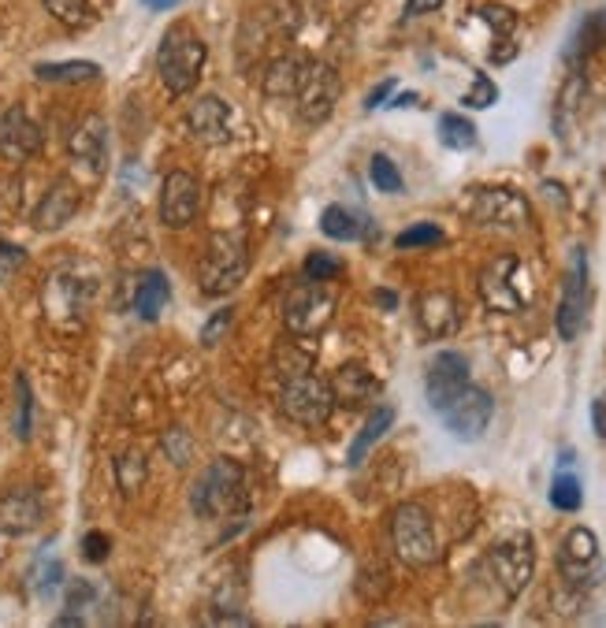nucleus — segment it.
<instances>
[{
	"instance_id": "nucleus-32",
	"label": "nucleus",
	"mask_w": 606,
	"mask_h": 628,
	"mask_svg": "<svg viewBox=\"0 0 606 628\" xmlns=\"http://www.w3.org/2000/svg\"><path fill=\"white\" fill-rule=\"evenodd\" d=\"M116 484H120L123 495H134L142 484H146V458L142 454H123L120 461H116Z\"/></svg>"
},
{
	"instance_id": "nucleus-45",
	"label": "nucleus",
	"mask_w": 606,
	"mask_h": 628,
	"mask_svg": "<svg viewBox=\"0 0 606 628\" xmlns=\"http://www.w3.org/2000/svg\"><path fill=\"white\" fill-rule=\"evenodd\" d=\"M443 0H405V20H417V15H428V12H439Z\"/></svg>"
},
{
	"instance_id": "nucleus-25",
	"label": "nucleus",
	"mask_w": 606,
	"mask_h": 628,
	"mask_svg": "<svg viewBox=\"0 0 606 628\" xmlns=\"http://www.w3.org/2000/svg\"><path fill=\"white\" fill-rule=\"evenodd\" d=\"M603 41H606V12L584 15L581 26H577L573 38L566 45V63L569 68H581L587 57H595V52L603 49Z\"/></svg>"
},
{
	"instance_id": "nucleus-28",
	"label": "nucleus",
	"mask_w": 606,
	"mask_h": 628,
	"mask_svg": "<svg viewBox=\"0 0 606 628\" xmlns=\"http://www.w3.org/2000/svg\"><path fill=\"white\" fill-rule=\"evenodd\" d=\"M34 75L41 82H68V86H78V82H97L101 78V63L94 60H68V63H38Z\"/></svg>"
},
{
	"instance_id": "nucleus-13",
	"label": "nucleus",
	"mask_w": 606,
	"mask_h": 628,
	"mask_svg": "<svg viewBox=\"0 0 606 628\" xmlns=\"http://www.w3.org/2000/svg\"><path fill=\"white\" fill-rule=\"evenodd\" d=\"M197 208H202V183L190 171H171L160 183V224L183 231L194 224Z\"/></svg>"
},
{
	"instance_id": "nucleus-34",
	"label": "nucleus",
	"mask_w": 606,
	"mask_h": 628,
	"mask_svg": "<svg viewBox=\"0 0 606 628\" xmlns=\"http://www.w3.org/2000/svg\"><path fill=\"white\" fill-rule=\"evenodd\" d=\"M45 12L63 26H83L89 15V0H45Z\"/></svg>"
},
{
	"instance_id": "nucleus-6",
	"label": "nucleus",
	"mask_w": 606,
	"mask_h": 628,
	"mask_svg": "<svg viewBox=\"0 0 606 628\" xmlns=\"http://www.w3.org/2000/svg\"><path fill=\"white\" fill-rule=\"evenodd\" d=\"M279 409L291 416L294 424H305V427H320L331 421L335 413V395H331V384L313 372L305 376H294V379H283V390H279Z\"/></svg>"
},
{
	"instance_id": "nucleus-11",
	"label": "nucleus",
	"mask_w": 606,
	"mask_h": 628,
	"mask_svg": "<svg viewBox=\"0 0 606 628\" xmlns=\"http://www.w3.org/2000/svg\"><path fill=\"white\" fill-rule=\"evenodd\" d=\"M492 413H495L492 395L481 390V387H473V384H469L465 390H458V395L439 409L447 432L455 435V439H461V443H476V439H481V435L487 432V424H492Z\"/></svg>"
},
{
	"instance_id": "nucleus-2",
	"label": "nucleus",
	"mask_w": 606,
	"mask_h": 628,
	"mask_svg": "<svg viewBox=\"0 0 606 628\" xmlns=\"http://www.w3.org/2000/svg\"><path fill=\"white\" fill-rule=\"evenodd\" d=\"M205 41L197 38L190 26H171V31L160 38V49H157V75L165 82V89L171 97H183L190 89L197 86L202 78V68H205Z\"/></svg>"
},
{
	"instance_id": "nucleus-43",
	"label": "nucleus",
	"mask_w": 606,
	"mask_h": 628,
	"mask_svg": "<svg viewBox=\"0 0 606 628\" xmlns=\"http://www.w3.org/2000/svg\"><path fill=\"white\" fill-rule=\"evenodd\" d=\"M94 599H97V591H94V584H86V580H75V584L68 588V609H86Z\"/></svg>"
},
{
	"instance_id": "nucleus-20",
	"label": "nucleus",
	"mask_w": 606,
	"mask_h": 628,
	"mask_svg": "<svg viewBox=\"0 0 606 628\" xmlns=\"http://www.w3.org/2000/svg\"><path fill=\"white\" fill-rule=\"evenodd\" d=\"M417 321L424 327V335H432V339H447V335H455L458 324H461L455 294H447V290H428V294H421L417 298Z\"/></svg>"
},
{
	"instance_id": "nucleus-48",
	"label": "nucleus",
	"mask_w": 606,
	"mask_h": 628,
	"mask_svg": "<svg viewBox=\"0 0 606 628\" xmlns=\"http://www.w3.org/2000/svg\"><path fill=\"white\" fill-rule=\"evenodd\" d=\"M179 0H146V8H153V12H168V8H175Z\"/></svg>"
},
{
	"instance_id": "nucleus-26",
	"label": "nucleus",
	"mask_w": 606,
	"mask_h": 628,
	"mask_svg": "<svg viewBox=\"0 0 606 628\" xmlns=\"http://www.w3.org/2000/svg\"><path fill=\"white\" fill-rule=\"evenodd\" d=\"M391 424H395V409L391 406H379V409H373L368 413V421H365V427L357 432V439L350 443V454H347V466H361V461L368 458V450L384 439L387 432H391Z\"/></svg>"
},
{
	"instance_id": "nucleus-21",
	"label": "nucleus",
	"mask_w": 606,
	"mask_h": 628,
	"mask_svg": "<svg viewBox=\"0 0 606 628\" xmlns=\"http://www.w3.org/2000/svg\"><path fill=\"white\" fill-rule=\"evenodd\" d=\"M331 384V395H335V406H342V409H361V406H368L376 398V376L368 372L365 365H342L335 376L328 379Z\"/></svg>"
},
{
	"instance_id": "nucleus-23",
	"label": "nucleus",
	"mask_w": 606,
	"mask_h": 628,
	"mask_svg": "<svg viewBox=\"0 0 606 628\" xmlns=\"http://www.w3.org/2000/svg\"><path fill=\"white\" fill-rule=\"evenodd\" d=\"M305 68H310V60H302V57L272 60L265 68V75H260V89H265V97H276V101L294 97L298 86H302V78H305Z\"/></svg>"
},
{
	"instance_id": "nucleus-3",
	"label": "nucleus",
	"mask_w": 606,
	"mask_h": 628,
	"mask_svg": "<svg viewBox=\"0 0 606 628\" xmlns=\"http://www.w3.org/2000/svg\"><path fill=\"white\" fill-rule=\"evenodd\" d=\"M250 271V245L242 231H216L209 239V250L197 268V283L205 298H223L246 279Z\"/></svg>"
},
{
	"instance_id": "nucleus-17",
	"label": "nucleus",
	"mask_w": 606,
	"mask_h": 628,
	"mask_svg": "<svg viewBox=\"0 0 606 628\" xmlns=\"http://www.w3.org/2000/svg\"><path fill=\"white\" fill-rule=\"evenodd\" d=\"M186 126L197 142L205 145H220L231 138V108L220 101V97H197L186 112Z\"/></svg>"
},
{
	"instance_id": "nucleus-41",
	"label": "nucleus",
	"mask_w": 606,
	"mask_h": 628,
	"mask_svg": "<svg viewBox=\"0 0 606 628\" xmlns=\"http://www.w3.org/2000/svg\"><path fill=\"white\" fill-rule=\"evenodd\" d=\"M108 551H112V540H108L105 532H86L83 535V558L86 561H94V566H97V561L108 558Z\"/></svg>"
},
{
	"instance_id": "nucleus-12",
	"label": "nucleus",
	"mask_w": 606,
	"mask_h": 628,
	"mask_svg": "<svg viewBox=\"0 0 606 628\" xmlns=\"http://www.w3.org/2000/svg\"><path fill=\"white\" fill-rule=\"evenodd\" d=\"M587 309H592V283H587V257L584 250H573L562 287V305H558V335L573 342L587 324Z\"/></svg>"
},
{
	"instance_id": "nucleus-8",
	"label": "nucleus",
	"mask_w": 606,
	"mask_h": 628,
	"mask_svg": "<svg viewBox=\"0 0 606 628\" xmlns=\"http://www.w3.org/2000/svg\"><path fill=\"white\" fill-rule=\"evenodd\" d=\"M339 94H342V78L331 63H310L305 68V78L298 86L294 101H298V120L310 123V126H320L331 120L335 105H339Z\"/></svg>"
},
{
	"instance_id": "nucleus-27",
	"label": "nucleus",
	"mask_w": 606,
	"mask_h": 628,
	"mask_svg": "<svg viewBox=\"0 0 606 628\" xmlns=\"http://www.w3.org/2000/svg\"><path fill=\"white\" fill-rule=\"evenodd\" d=\"M168 298H171V287H168V276L165 271H146L142 276L138 290H134V309H138L142 321H157L160 313L168 309Z\"/></svg>"
},
{
	"instance_id": "nucleus-10",
	"label": "nucleus",
	"mask_w": 606,
	"mask_h": 628,
	"mask_svg": "<svg viewBox=\"0 0 606 628\" xmlns=\"http://www.w3.org/2000/svg\"><path fill=\"white\" fill-rule=\"evenodd\" d=\"M487 566H492V577L499 580L506 599H518L532 580V569H536V551H532V535H510V540L495 543L492 554H487Z\"/></svg>"
},
{
	"instance_id": "nucleus-24",
	"label": "nucleus",
	"mask_w": 606,
	"mask_h": 628,
	"mask_svg": "<svg viewBox=\"0 0 606 628\" xmlns=\"http://www.w3.org/2000/svg\"><path fill=\"white\" fill-rule=\"evenodd\" d=\"M316 365V346L310 342V335H291V339L276 342L272 350V369L279 372V379H294L313 372Z\"/></svg>"
},
{
	"instance_id": "nucleus-18",
	"label": "nucleus",
	"mask_w": 606,
	"mask_h": 628,
	"mask_svg": "<svg viewBox=\"0 0 606 628\" xmlns=\"http://www.w3.org/2000/svg\"><path fill=\"white\" fill-rule=\"evenodd\" d=\"M68 153L78 164H86L94 176H101L105 160H108V126H105L101 116H86V120H78V126L68 138Z\"/></svg>"
},
{
	"instance_id": "nucleus-9",
	"label": "nucleus",
	"mask_w": 606,
	"mask_h": 628,
	"mask_svg": "<svg viewBox=\"0 0 606 628\" xmlns=\"http://www.w3.org/2000/svg\"><path fill=\"white\" fill-rule=\"evenodd\" d=\"M331 313H335V298L324 290V283L316 279H305L298 283L283 302V324L291 335H320L324 327L331 324Z\"/></svg>"
},
{
	"instance_id": "nucleus-22",
	"label": "nucleus",
	"mask_w": 606,
	"mask_h": 628,
	"mask_svg": "<svg viewBox=\"0 0 606 628\" xmlns=\"http://www.w3.org/2000/svg\"><path fill=\"white\" fill-rule=\"evenodd\" d=\"M75 213H78V190L68 179H57V183L45 190L38 208H34V227L38 231H60Z\"/></svg>"
},
{
	"instance_id": "nucleus-7",
	"label": "nucleus",
	"mask_w": 606,
	"mask_h": 628,
	"mask_svg": "<svg viewBox=\"0 0 606 628\" xmlns=\"http://www.w3.org/2000/svg\"><path fill=\"white\" fill-rule=\"evenodd\" d=\"M558 569H562V580L569 588L587 591L603 580V554H599V540H595L592 528L577 524L573 532L562 540V551H558Z\"/></svg>"
},
{
	"instance_id": "nucleus-14",
	"label": "nucleus",
	"mask_w": 606,
	"mask_h": 628,
	"mask_svg": "<svg viewBox=\"0 0 606 628\" xmlns=\"http://www.w3.org/2000/svg\"><path fill=\"white\" fill-rule=\"evenodd\" d=\"M529 216H532L529 202H524L518 190H506V186L481 190L473 202V220L484 227H499V231H521V227L529 224Z\"/></svg>"
},
{
	"instance_id": "nucleus-46",
	"label": "nucleus",
	"mask_w": 606,
	"mask_h": 628,
	"mask_svg": "<svg viewBox=\"0 0 606 628\" xmlns=\"http://www.w3.org/2000/svg\"><path fill=\"white\" fill-rule=\"evenodd\" d=\"M391 89H395V78L379 82V86L373 89V94H368V97H365V108H368V112H373V108H379V105H384V101H387V97H391Z\"/></svg>"
},
{
	"instance_id": "nucleus-40",
	"label": "nucleus",
	"mask_w": 606,
	"mask_h": 628,
	"mask_svg": "<svg viewBox=\"0 0 606 628\" xmlns=\"http://www.w3.org/2000/svg\"><path fill=\"white\" fill-rule=\"evenodd\" d=\"M495 101H499V89H495V82L487 75H476L473 89L461 97V105H465V108H492Z\"/></svg>"
},
{
	"instance_id": "nucleus-15",
	"label": "nucleus",
	"mask_w": 606,
	"mask_h": 628,
	"mask_svg": "<svg viewBox=\"0 0 606 628\" xmlns=\"http://www.w3.org/2000/svg\"><path fill=\"white\" fill-rule=\"evenodd\" d=\"M465 387H469V358L465 353H458V350L436 353L428 372H424V395H428V406L439 413V409Z\"/></svg>"
},
{
	"instance_id": "nucleus-36",
	"label": "nucleus",
	"mask_w": 606,
	"mask_h": 628,
	"mask_svg": "<svg viewBox=\"0 0 606 628\" xmlns=\"http://www.w3.org/2000/svg\"><path fill=\"white\" fill-rule=\"evenodd\" d=\"M342 276V261L331 257V253H310L305 257V279H316V283H328V279Z\"/></svg>"
},
{
	"instance_id": "nucleus-49",
	"label": "nucleus",
	"mask_w": 606,
	"mask_h": 628,
	"mask_svg": "<svg viewBox=\"0 0 606 628\" xmlns=\"http://www.w3.org/2000/svg\"><path fill=\"white\" fill-rule=\"evenodd\" d=\"M413 101H417V94H402V97H395L391 108H405V105H413Z\"/></svg>"
},
{
	"instance_id": "nucleus-1",
	"label": "nucleus",
	"mask_w": 606,
	"mask_h": 628,
	"mask_svg": "<svg viewBox=\"0 0 606 628\" xmlns=\"http://www.w3.org/2000/svg\"><path fill=\"white\" fill-rule=\"evenodd\" d=\"M190 509L205 521H223L246 509V472L234 461L220 458L202 469V476L190 487Z\"/></svg>"
},
{
	"instance_id": "nucleus-4",
	"label": "nucleus",
	"mask_w": 606,
	"mask_h": 628,
	"mask_svg": "<svg viewBox=\"0 0 606 628\" xmlns=\"http://www.w3.org/2000/svg\"><path fill=\"white\" fill-rule=\"evenodd\" d=\"M391 543L395 554L413 569L436 566L439 561V540H436V524H432L428 509L417 503H402L391 514Z\"/></svg>"
},
{
	"instance_id": "nucleus-42",
	"label": "nucleus",
	"mask_w": 606,
	"mask_h": 628,
	"mask_svg": "<svg viewBox=\"0 0 606 628\" xmlns=\"http://www.w3.org/2000/svg\"><path fill=\"white\" fill-rule=\"evenodd\" d=\"M15 387H20V439H31V384H26V376H20Z\"/></svg>"
},
{
	"instance_id": "nucleus-19",
	"label": "nucleus",
	"mask_w": 606,
	"mask_h": 628,
	"mask_svg": "<svg viewBox=\"0 0 606 628\" xmlns=\"http://www.w3.org/2000/svg\"><path fill=\"white\" fill-rule=\"evenodd\" d=\"M41 524V498L31 487H15L0 495V532L26 535Z\"/></svg>"
},
{
	"instance_id": "nucleus-16",
	"label": "nucleus",
	"mask_w": 606,
	"mask_h": 628,
	"mask_svg": "<svg viewBox=\"0 0 606 628\" xmlns=\"http://www.w3.org/2000/svg\"><path fill=\"white\" fill-rule=\"evenodd\" d=\"M38 149H41V126L34 123L20 105L8 108V112L0 116V157L12 164H23Z\"/></svg>"
},
{
	"instance_id": "nucleus-5",
	"label": "nucleus",
	"mask_w": 606,
	"mask_h": 628,
	"mask_svg": "<svg viewBox=\"0 0 606 628\" xmlns=\"http://www.w3.org/2000/svg\"><path fill=\"white\" fill-rule=\"evenodd\" d=\"M481 298L492 313H521L529 305L532 290H529V271L524 264L513 257V253H502L484 268L481 276Z\"/></svg>"
},
{
	"instance_id": "nucleus-33",
	"label": "nucleus",
	"mask_w": 606,
	"mask_h": 628,
	"mask_svg": "<svg viewBox=\"0 0 606 628\" xmlns=\"http://www.w3.org/2000/svg\"><path fill=\"white\" fill-rule=\"evenodd\" d=\"M368 179H373V186L379 194H402V171L395 168L391 157H384V153H376L373 164H368Z\"/></svg>"
},
{
	"instance_id": "nucleus-31",
	"label": "nucleus",
	"mask_w": 606,
	"mask_h": 628,
	"mask_svg": "<svg viewBox=\"0 0 606 628\" xmlns=\"http://www.w3.org/2000/svg\"><path fill=\"white\" fill-rule=\"evenodd\" d=\"M581 503H584L581 480H577L573 472H558V476L550 480V506L562 509V514H577Z\"/></svg>"
},
{
	"instance_id": "nucleus-39",
	"label": "nucleus",
	"mask_w": 606,
	"mask_h": 628,
	"mask_svg": "<svg viewBox=\"0 0 606 628\" xmlns=\"http://www.w3.org/2000/svg\"><path fill=\"white\" fill-rule=\"evenodd\" d=\"M165 454L175 466H190V458H194V439L183 432V427H171L165 435Z\"/></svg>"
},
{
	"instance_id": "nucleus-37",
	"label": "nucleus",
	"mask_w": 606,
	"mask_h": 628,
	"mask_svg": "<svg viewBox=\"0 0 606 628\" xmlns=\"http://www.w3.org/2000/svg\"><path fill=\"white\" fill-rule=\"evenodd\" d=\"M439 242H443V231L436 224H417L395 239L398 250H421V245H439Z\"/></svg>"
},
{
	"instance_id": "nucleus-35",
	"label": "nucleus",
	"mask_w": 606,
	"mask_h": 628,
	"mask_svg": "<svg viewBox=\"0 0 606 628\" xmlns=\"http://www.w3.org/2000/svg\"><path fill=\"white\" fill-rule=\"evenodd\" d=\"M481 20L495 31V41H513V31H518V15L502 4H487L481 8Z\"/></svg>"
},
{
	"instance_id": "nucleus-30",
	"label": "nucleus",
	"mask_w": 606,
	"mask_h": 628,
	"mask_svg": "<svg viewBox=\"0 0 606 628\" xmlns=\"http://www.w3.org/2000/svg\"><path fill=\"white\" fill-rule=\"evenodd\" d=\"M439 142L447 145V149H473L476 145V126L465 120V116H458V112H447L439 120Z\"/></svg>"
},
{
	"instance_id": "nucleus-29",
	"label": "nucleus",
	"mask_w": 606,
	"mask_h": 628,
	"mask_svg": "<svg viewBox=\"0 0 606 628\" xmlns=\"http://www.w3.org/2000/svg\"><path fill=\"white\" fill-rule=\"evenodd\" d=\"M320 231L335 242H357L365 234V224H361L357 213H350L347 205H328L320 216Z\"/></svg>"
},
{
	"instance_id": "nucleus-44",
	"label": "nucleus",
	"mask_w": 606,
	"mask_h": 628,
	"mask_svg": "<svg viewBox=\"0 0 606 628\" xmlns=\"http://www.w3.org/2000/svg\"><path fill=\"white\" fill-rule=\"evenodd\" d=\"M23 264V250L20 245H8V242H0V279H8L15 268Z\"/></svg>"
},
{
	"instance_id": "nucleus-47",
	"label": "nucleus",
	"mask_w": 606,
	"mask_h": 628,
	"mask_svg": "<svg viewBox=\"0 0 606 628\" xmlns=\"http://www.w3.org/2000/svg\"><path fill=\"white\" fill-rule=\"evenodd\" d=\"M592 424H595V432H599V439H606V395H599L592 402Z\"/></svg>"
},
{
	"instance_id": "nucleus-38",
	"label": "nucleus",
	"mask_w": 606,
	"mask_h": 628,
	"mask_svg": "<svg viewBox=\"0 0 606 628\" xmlns=\"http://www.w3.org/2000/svg\"><path fill=\"white\" fill-rule=\"evenodd\" d=\"M231 321H234V309H216L209 316V324L202 327V346L205 350H213V346L223 342V335L231 331Z\"/></svg>"
}]
</instances>
